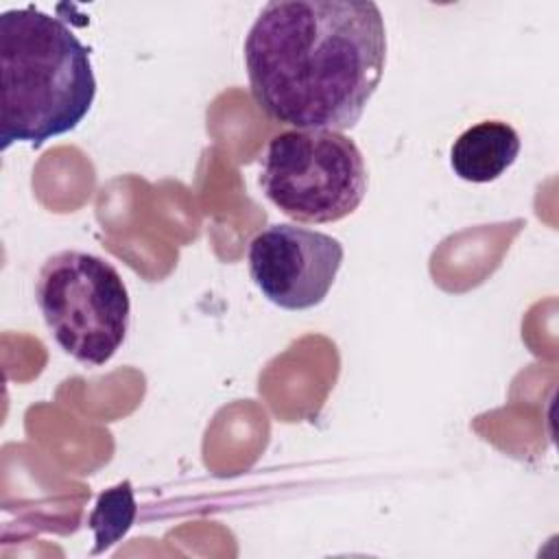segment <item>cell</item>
Instances as JSON below:
<instances>
[{
	"instance_id": "3957f363",
	"label": "cell",
	"mask_w": 559,
	"mask_h": 559,
	"mask_svg": "<svg viewBox=\"0 0 559 559\" xmlns=\"http://www.w3.org/2000/svg\"><path fill=\"white\" fill-rule=\"evenodd\" d=\"M35 304L55 343L85 367L109 362L131 325V299L118 269L79 249L44 260Z\"/></svg>"
},
{
	"instance_id": "7a4b0ae2",
	"label": "cell",
	"mask_w": 559,
	"mask_h": 559,
	"mask_svg": "<svg viewBox=\"0 0 559 559\" xmlns=\"http://www.w3.org/2000/svg\"><path fill=\"white\" fill-rule=\"evenodd\" d=\"M2 151L13 142L39 148L79 127L96 98L90 48L72 28L35 7L0 15Z\"/></svg>"
},
{
	"instance_id": "8992f818",
	"label": "cell",
	"mask_w": 559,
	"mask_h": 559,
	"mask_svg": "<svg viewBox=\"0 0 559 559\" xmlns=\"http://www.w3.org/2000/svg\"><path fill=\"white\" fill-rule=\"evenodd\" d=\"M520 146V135L509 122L483 120L454 140L450 148V166L463 181L489 183L513 166Z\"/></svg>"
},
{
	"instance_id": "6da1fadb",
	"label": "cell",
	"mask_w": 559,
	"mask_h": 559,
	"mask_svg": "<svg viewBox=\"0 0 559 559\" xmlns=\"http://www.w3.org/2000/svg\"><path fill=\"white\" fill-rule=\"evenodd\" d=\"M384 66L386 26L371 0H273L245 37L255 105L295 129H352Z\"/></svg>"
},
{
	"instance_id": "277c9868",
	"label": "cell",
	"mask_w": 559,
	"mask_h": 559,
	"mask_svg": "<svg viewBox=\"0 0 559 559\" xmlns=\"http://www.w3.org/2000/svg\"><path fill=\"white\" fill-rule=\"evenodd\" d=\"M264 197L295 223H336L367 194V164L341 131L293 129L271 138L260 164Z\"/></svg>"
},
{
	"instance_id": "52a82bcc",
	"label": "cell",
	"mask_w": 559,
	"mask_h": 559,
	"mask_svg": "<svg viewBox=\"0 0 559 559\" xmlns=\"http://www.w3.org/2000/svg\"><path fill=\"white\" fill-rule=\"evenodd\" d=\"M135 500L131 483L124 480L98 496V502L90 515V526L96 535L94 552L105 550L116 539H120L133 524Z\"/></svg>"
},
{
	"instance_id": "5b68a950",
	"label": "cell",
	"mask_w": 559,
	"mask_h": 559,
	"mask_svg": "<svg viewBox=\"0 0 559 559\" xmlns=\"http://www.w3.org/2000/svg\"><path fill=\"white\" fill-rule=\"evenodd\" d=\"M343 258L345 251L338 238L293 223L264 227L247 249L253 284L271 304L284 310L319 306L334 286Z\"/></svg>"
}]
</instances>
